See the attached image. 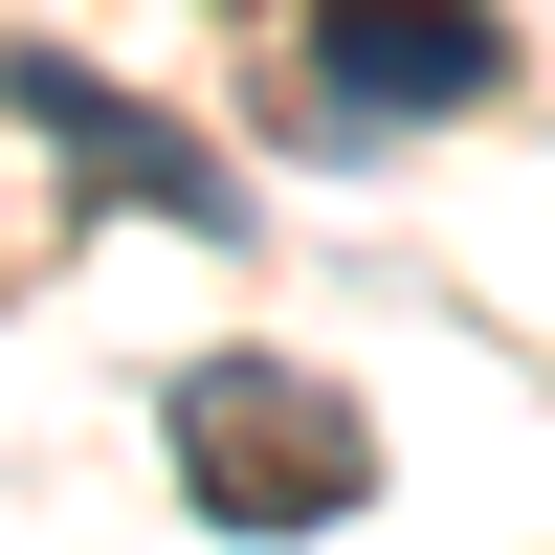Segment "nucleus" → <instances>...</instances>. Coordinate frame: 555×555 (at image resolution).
Segmentation results:
<instances>
[{
    "mask_svg": "<svg viewBox=\"0 0 555 555\" xmlns=\"http://www.w3.org/2000/svg\"><path fill=\"white\" fill-rule=\"evenodd\" d=\"M156 444H178V489H201L222 533H356L378 512V423H356L311 356H201V378L156 400Z\"/></svg>",
    "mask_w": 555,
    "mask_h": 555,
    "instance_id": "nucleus-1",
    "label": "nucleus"
},
{
    "mask_svg": "<svg viewBox=\"0 0 555 555\" xmlns=\"http://www.w3.org/2000/svg\"><path fill=\"white\" fill-rule=\"evenodd\" d=\"M489 89H512L489 0H311V112L334 133H423V112H489Z\"/></svg>",
    "mask_w": 555,
    "mask_h": 555,
    "instance_id": "nucleus-3",
    "label": "nucleus"
},
{
    "mask_svg": "<svg viewBox=\"0 0 555 555\" xmlns=\"http://www.w3.org/2000/svg\"><path fill=\"white\" fill-rule=\"evenodd\" d=\"M0 112L44 133V156L89 178V201H133V222H178V245H245V178L201 156L178 112H133V89H89L67 44H0Z\"/></svg>",
    "mask_w": 555,
    "mask_h": 555,
    "instance_id": "nucleus-2",
    "label": "nucleus"
}]
</instances>
